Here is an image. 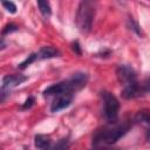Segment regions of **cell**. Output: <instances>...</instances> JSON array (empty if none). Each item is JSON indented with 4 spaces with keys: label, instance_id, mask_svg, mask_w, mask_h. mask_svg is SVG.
Wrapping results in <instances>:
<instances>
[{
    "label": "cell",
    "instance_id": "cell-1",
    "mask_svg": "<svg viewBox=\"0 0 150 150\" xmlns=\"http://www.w3.org/2000/svg\"><path fill=\"white\" fill-rule=\"evenodd\" d=\"M130 129L129 122H123L109 127H104L97 130L93 136V144L95 146H105L116 143L122 136H124Z\"/></svg>",
    "mask_w": 150,
    "mask_h": 150
},
{
    "label": "cell",
    "instance_id": "cell-2",
    "mask_svg": "<svg viewBox=\"0 0 150 150\" xmlns=\"http://www.w3.org/2000/svg\"><path fill=\"white\" fill-rule=\"evenodd\" d=\"M88 81V75L86 73H75L71 75V77H69L66 81L55 83L50 87H48L47 89H45L43 95L45 96H50V95H59V94H63V93H74L76 90L82 89Z\"/></svg>",
    "mask_w": 150,
    "mask_h": 150
},
{
    "label": "cell",
    "instance_id": "cell-3",
    "mask_svg": "<svg viewBox=\"0 0 150 150\" xmlns=\"http://www.w3.org/2000/svg\"><path fill=\"white\" fill-rule=\"evenodd\" d=\"M95 18V2L81 1L76 14V25L82 33H88L91 29Z\"/></svg>",
    "mask_w": 150,
    "mask_h": 150
},
{
    "label": "cell",
    "instance_id": "cell-4",
    "mask_svg": "<svg viewBox=\"0 0 150 150\" xmlns=\"http://www.w3.org/2000/svg\"><path fill=\"white\" fill-rule=\"evenodd\" d=\"M101 96H102L103 105H104V116L108 121L112 123L116 121L118 116V110H120L118 100L115 97V95H112L109 91H102Z\"/></svg>",
    "mask_w": 150,
    "mask_h": 150
},
{
    "label": "cell",
    "instance_id": "cell-5",
    "mask_svg": "<svg viewBox=\"0 0 150 150\" xmlns=\"http://www.w3.org/2000/svg\"><path fill=\"white\" fill-rule=\"evenodd\" d=\"M116 75H117L120 83L123 86V88H128V87L138 84L136 73L129 66H120L116 70Z\"/></svg>",
    "mask_w": 150,
    "mask_h": 150
},
{
    "label": "cell",
    "instance_id": "cell-6",
    "mask_svg": "<svg viewBox=\"0 0 150 150\" xmlns=\"http://www.w3.org/2000/svg\"><path fill=\"white\" fill-rule=\"evenodd\" d=\"M73 101V94L71 93H63V94H59L55 96L50 110L52 112H56L59 110H62L64 108H67Z\"/></svg>",
    "mask_w": 150,
    "mask_h": 150
},
{
    "label": "cell",
    "instance_id": "cell-7",
    "mask_svg": "<svg viewBox=\"0 0 150 150\" xmlns=\"http://www.w3.org/2000/svg\"><path fill=\"white\" fill-rule=\"evenodd\" d=\"M27 80L26 76L22 75H6L2 79V86H1V91H9L11 88H14L19 84H21L22 82H25Z\"/></svg>",
    "mask_w": 150,
    "mask_h": 150
},
{
    "label": "cell",
    "instance_id": "cell-8",
    "mask_svg": "<svg viewBox=\"0 0 150 150\" xmlns=\"http://www.w3.org/2000/svg\"><path fill=\"white\" fill-rule=\"evenodd\" d=\"M60 55V52L57 49H55L54 47L50 46H46L42 47L39 52H38V59L45 60V59H52V57H57Z\"/></svg>",
    "mask_w": 150,
    "mask_h": 150
},
{
    "label": "cell",
    "instance_id": "cell-9",
    "mask_svg": "<svg viewBox=\"0 0 150 150\" xmlns=\"http://www.w3.org/2000/svg\"><path fill=\"white\" fill-rule=\"evenodd\" d=\"M34 143H35V146L39 148V149H46L49 146V143H50V138L46 135H36L35 138H34Z\"/></svg>",
    "mask_w": 150,
    "mask_h": 150
},
{
    "label": "cell",
    "instance_id": "cell-10",
    "mask_svg": "<svg viewBox=\"0 0 150 150\" xmlns=\"http://www.w3.org/2000/svg\"><path fill=\"white\" fill-rule=\"evenodd\" d=\"M135 121L138 123H145V124H150V112L148 110H142L138 111L135 116Z\"/></svg>",
    "mask_w": 150,
    "mask_h": 150
},
{
    "label": "cell",
    "instance_id": "cell-11",
    "mask_svg": "<svg viewBox=\"0 0 150 150\" xmlns=\"http://www.w3.org/2000/svg\"><path fill=\"white\" fill-rule=\"evenodd\" d=\"M38 6H39L40 12H41L45 16H49V15L52 14V8H50L49 2L43 1V0H40V1H38Z\"/></svg>",
    "mask_w": 150,
    "mask_h": 150
},
{
    "label": "cell",
    "instance_id": "cell-12",
    "mask_svg": "<svg viewBox=\"0 0 150 150\" xmlns=\"http://www.w3.org/2000/svg\"><path fill=\"white\" fill-rule=\"evenodd\" d=\"M36 59H38V53H33V54H30L25 61H22V62L18 66V68H20V69H25L27 66H29L30 63H33Z\"/></svg>",
    "mask_w": 150,
    "mask_h": 150
},
{
    "label": "cell",
    "instance_id": "cell-13",
    "mask_svg": "<svg viewBox=\"0 0 150 150\" xmlns=\"http://www.w3.org/2000/svg\"><path fill=\"white\" fill-rule=\"evenodd\" d=\"M2 6L9 12V13H15L16 12V6H15V4L14 2H12V1H2Z\"/></svg>",
    "mask_w": 150,
    "mask_h": 150
},
{
    "label": "cell",
    "instance_id": "cell-14",
    "mask_svg": "<svg viewBox=\"0 0 150 150\" xmlns=\"http://www.w3.org/2000/svg\"><path fill=\"white\" fill-rule=\"evenodd\" d=\"M68 144H67V139H61L55 146H53L50 150H67Z\"/></svg>",
    "mask_w": 150,
    "mask_h": 150
},
{
    "label": "cell",
    "instance_id": "cell-15",
    "mask_svg": "<svg viewBox=\"0 0 150 150\" xmlns=\"http://www.w3.org/2000/svg\"><path fill=\"white\" fill-rule=\"evenodd\" d=\"M16 29H18V26H16V25H14V23H8V25H6V26L4 27V29H2V34L5 35V34L12 33V32H15Z\"/></svg>",
    "mask_w": 150,
    "mask_h": 150
},
{
    "label": "cell",
    "instance_id": "cell-16",
    "mask_svg": "<svg viewBox=\"0 0 150 150\" xmlns=\"http://www.w3.org/2000/svg\"><path fill=\"white\" fill-rule=\"evenodd\" d=\"M33 103H34V97L33 96H29L27 100H26V102H25V104H22V109H27V108H30L32 105H33Z\"/></svg>",
    "mask_w": 150,
    "mask_h": 150
},
{
    "label": "cell",
    "instance_id": "cell-17",
    "mask_svg": "<svg viewBox=\"0 0 150 150\" xmlns=\"http://www.w3.org/2000/svg\"><path fill=\"white\" fill-rule=\"evenodd\" d=\"M73 50H74L77 55H81V53H82V52H81V48H80V45H79V42H77V41L73 43Z\"/></svg>",
    "mask_w": 150,
    "mask_h": 150
},
{
    "label": "cell",
    "instance_id": "cell-18",
    "mask_svg": "<svg viewBox=\"0 0 150 150\" xmlns=\"http://www.w3.org/2000/svg\"><path fill=\"white\" fill-rule=\"evenodd\" d=\"M144 90L145 91H150V76L146 79V81L144 83Z\"/></svg>",
    "mask_w": 150,
    "mask_h": 150
},
{
    "label": "cell",
    "instance_id": "cell-19",
    "mask_svg": "<svg viewBox=\"0 0 150 150\" xmlns=\"http://www.w3.org/2000/svg\"><path fill=\"white\" fill-rule=\"evenodd\" d=\"M91 150H120V149H112V148H107V146H97Z\"/></svg>",
    "mask_w": 150,
    "mask_h": 150
},
{
    "label": "cell",
    "instance_id": "cell-20",
    "mask_svg": "<svg viewBox=\"0 0 150 150\" xmlns=\"http://www.w3.org/2000/svg\"><path fill=\"white\" fill-rule=\"evenodd\" d=\"M146 139L150 142V129H149V131H148V134H146Z\"/></svg>",
    "mask_w": 150,
    "mask_h": 150
}]
</instances>
